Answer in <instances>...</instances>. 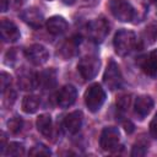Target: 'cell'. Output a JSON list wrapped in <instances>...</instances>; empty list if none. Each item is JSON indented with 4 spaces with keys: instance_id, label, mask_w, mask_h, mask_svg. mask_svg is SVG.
<instances>
[{
    "instance_id": "cell-16",
    "label": "cell",
    "mask_w": 157,
    "mask_h": 157,
    "mask_svg": "<svg viewBox=\"0 0 157 157\" xmlns=\"http://www.w3.org/2000/svg\"><path fill=\"white\" fill-rule=\"evenodd\" d=\"M142 71L151 76L156 77L157 76V49H153L148 55H145L140 63Z\"/></svg>"
},
{
    "instance_id": "cell-18",
    "label": "cell",
    "mask_w": 157,
    "mask_h": 157,
    "mask_svg": "<svg viewBox=\"0 0 157 157\" xmlns=\"http://www.w3.org/2000/svg\"><path fill=\"white\" fill-rule=\"evenodd\" d=\"M36 126H37V130L49 137L52 135V131H53V120H52V117L49 114H40L37 120H36Z\"/></svg>"
},
{
    "instance_id": "cell-33",
    "label": "cell",
    "mask_w": 157,
    "mask_h": 157,
    "mask_svg": "<svg viewBox=\"0 0 157 157\" xmlns=\"http://www.w3.org/2000/svg\"><path fill=\"white\" fill-rule=\"evenodd\" d=\"M25 2V0H16V5H22Z\"/></svg>"
},
{
    "instance_id": "cell-17",
    "label": "cell",
    "mask_w": 157,
    "mask_h": 157,
    "mask_svg": "<svg viewBox=\"0 0 157 157\" xmlns=\"http://www.w3.org/2000/svg\"><path fill=\"white\" fill-rule=\"evenodd\" d=\"M78 45H80V39L78 38L72 37V38L67 39L60 47V50H59L60 56L64 60H69V59L74 58L78 52Z\"/></svg>"
},
{
    "instance_id": "cell-27",
    "label": "cell",
    "mask_w": 157,
    "mask_h": 157,
    "mask_svg": "<svg viewBox=\"0 0 157 157\" xmlns=\"http://www.w3.org/2000/svg\"><path fill=\"white\" fill-rule=\"evenodd\" d=\"M11 81H12V77L10 76V74L2 71L1 75H0V86H1V92H2V93H4L7 88H10Z\"/></svg>"
},
{
    "instance_id": "cell-12",
    "label": "cell",
    "mask_w": 157,
    "mask_h": 157,
    "mask_svg": "<svg viewBox=\"0 0 157 157\" xmlns=\"http://www.w3.org/2000/svg\"><path fill=\"white\" fill-rule=\"evenodd\" d=\"M21 18L23 22H26L28 26L33 28H39L44 23V16L37 7H28L21 12Z\"/></svg>"
},
{
    "instance_id": "cell-21",
    "label": "cell",
    "mask_w": 157,
    "mask_h": 157,
    "mask_svg": "<svg viewBox=\"0 0 157 157\" xmlns=\"http://www.w3.org/2000/svg\"><path fill=\"white\" fill-rule=\"evenodd\" d=\"M6 155L12 157H20L25 155V146L21 142H9L6 146Z\"/></svg>"
},
{
    "instance_id": "cell-22",
    "label": "cell",
    "mask_w": 157,
    "mask_h": 157,
    "mask_svg": "<svg viewBox=\"0 0 157 157\" xmlns=\"http://www.w3.org/2000/svg\"><path fill=\"white\" fill-rule=\"evenodd\" d=\"M144 39L148 44H152V43L157 42V23H151L145 28Z\"/></svg>"
},
{
    "instance_id": "cell-11",
    "label": "cell",
    "mask_w": 157,
    "mask_h": 157,
    "mask_svg": "<svg viewBox=\"0 0 157 157\" xmlns=\"http://www.w3.org/2000/svg\"><path fill=\"white\" fill-rule=\"evenodd\" d=\"M153 104H155V102L151 96L141 94L134 102V112L140 119H144L151 113Z\"/></svg>"
},
{
    "instance_id": "cell-35",
    "label": "cell",
    "mask_w": 157,
    "mask_h": 157,
    "mask_svg": "<svg viewBox=\"0 0 157 157\" xmlns=\"http://www.w3.org/2000/svg\"><path fill=\"white\" fill-rule=\"evenodd\" d=\"M48 1H50V0H48Z\"/></svg>"
},
{
    "instance_id": "cell-5",
    "label": "cell",
    "mask_w": 157,
    "mask_h": 157,
    "mask_svg": "<svg viewBox=\"0 0 157 157\" xmlns=\"http://www.w3.org/2000/svg\"><path fill=\"white\" fill-rule=\"evenodd\" d=\"M87 33L92 42L102 43L109 34V23L105 18L98 17L92 20L87 26Z\"/></svg>"
},
{
    "instance_id": "cell-29",
    "label": "cell",
    "mask_w": 157,
    "mask_h": 157,
    "mask_svg": "<svg viewBox=\"0 0 157 157\" xmlns=\"http://www.w3.org/2000/svg\"><path fill=\"white\" fill-rule=\"evenodd\" d=\"M10 6V0H0V11L6 12Z\"/></svg>"
},
{
    "instance_id": "cell-31",
    "label": "cell",
    "mask_w": 157,
    "mask_h": 157,
    "mask_svg": "<svg viewBox=\"0 0 157 157\" xmlns=\"http://www.w3.org/2000/svg\"><path fill=\"white\" fill-rule=\"evenodd\" d=\"M5 142H6L5 132H1V147H0V152H1V153H4L5 150H6V145H5Z\"/></svg>"
},
{
    "instance_id": "cell-23",
    "label": "cell",
    "mask_w": 157,
    "mask_h": 157,
    "mask_svg": "<svg viewBox=\"0 0 157 157\" xmlns=\"http://www.w3.org/2000/svg\"><path fill=\"white\" fill-rule=\"evenodd\" d=\"M147 146L148 142L144 141L142 139H140L137 142H135V145L132 146V151H131V156L132 157H140L144 156L147 152Z\"/></svg>"
},
{
    "instance_id": "cell-24",
    "label": "cell",
    "mask_w": 157,
    "mask_h": 157,
    "mask_svg": "<svg viewBox=\"0 0 157 157\" xmlns=\"http://www.w3.org/2000/svg\"><path fill=\"white\" fill-rule=\"evenodd\" d=\"M52 151L49 147H47L43 144H37L34 145L31 151H29V156H50Z\"/></svg>"
},
{
    "instance_id": "cell-28",
    "label": "cell",
    "mask_w": 157,
    "mask_h": 157,
    "mask_svg": "<svg viewBox=\"0 0 157 157\" xmlns=\"http://www.w3.org/2000/svg\"><path fill=\"white\" fill-rule=\"evenodd\" d=\"M150 135L153 139H157V114L152 118V120L150 123Z\"/></svg>"
},
{
    "instance_id": "cell-26",
    "label": "cell",
    "mask_w": 157,
    "mask_h": 157,
    "mask_svg": "<svg viewBox=\"0 0 157 157\" xmlns=\"http://www.w3.org/2000/svg\"><path fill=\"white\" fill-rule=\"evenodd\" d=\"M117 107L120 112H126L130 107V96L129 94H123L117 99Z\"/></svg>"
},
{
    "instance_id": "cell-2",
    "label": "cell",
    "mask_w": 157,
    "mask_h": 157,
    "mask_svg": "<svg viewBox=\"0 0 157 157\" xmlns=\"http://www.w3.org/2000/svg\"><path fill=\"white\" fill-rule=\"evenodd\" d=\"M83 98L88 110H91L92 113H96L102 108L105 101V92L99 83H92L86 90Z\"/></svg>"
},
{
    "instance_id": "cell-9",
    "label": "cell",
    "mask_w": 157,
    "mask_h": 157,
    "mask_svg": "<svg viewBox=\"0 0 157 157\" xmlns=\"http://www.w3.org/2000/svg\"><path fill=\"white\" fill-rule=\"evenodd\" d=\"M0 33H1V39L7 43H13L20 39V31L18 27L10 20L2 18L0 23Z\"/></svg>"
},
{
    "instance_id": "cell-1",
    "label": "cell",
    "mask_w": 157,
    "mask_h": 157,
    "mask_svg": "<svg viewBox=\"0 0 157 157\" xmlns=\"http://www.w3.org/2000/svg\"><path fill=\"white\" fill-rule=\"evenodd\" d=\"M136 36L132 31L129 29H119L113 39V44H114V49L115 53L119 56H126L128 54H130L135 45H136Z\"/></svg>"
},
{
    "instance_id": "cell-15",
    "label": "cell",
    "mask_w": 157,
    "mask_h": 157,
    "mask_svg": "<svg viewBox=\"0 0 157 157\" xmlns=\"http://www.w3.org/2000/svg\"><path fill=\"white\" fill-rule=\"evenodd\" d=\"M36 77L37 87H42V90H52L56 83V72L54 69H48L36 74Z\"/></svg>"
},
{
    "instance_id": "cell-25",
    "label": "cell",
    "mask_w": 157,
    "mask_h": 157,
    "mask_svg": "<svg viewBox=\"0 0 157 157\" xmlns=\"http://www.w3.org/2000/svg\"><path fill=\"white\" fill-rule=\"evenodd\" d=\"M22 125H23V123L20 117H13L7 121V128L12 134L20 132L22 130Z\"/></svg>"
},
{
    "instance_id": "cell-34",
    "label": "cell",
    "mask_w": 157,
    "mask_h": 157,
    "mask_svg": "<svg viewBox=\"0 0 157 157\" xmlns=\"http://www.w3.org/2000/svg\"><path fill=\"white\" fill-rule=\"evenodd\" d=\"M151 2H157V0H150Z\"/></svg>"
},
{
    "instance_id": "cell-20",
    "label": "cell",
    "mask_w": 157,
    "mask_h": 157,
    "mask_svg": "<svg viewBox=\"0 0 157 157\" xmlns=\"http://www.w3.org/2000/svg\"><path fill=\"white\" fill-rule=\"evenodd\" d=\"M40 105V99L39 97L34 96V94H27L23 97L22 99V103H21V107H22V110L27 114H33L38 110Z\"/></svg>"
},
{
    "instance_id": "cell-6",
    "label": "cell",
    "mask_w": 157,
    "mask_h": 157,
    "mask_svg": "<svg viewBox=\"0 0 157 157\" xmlns=\"http://www.w3.org/2000/svg\"><path fill=\"white\" fill-rule=\"evenodd\" d=\"M103 82L110 91H115L121 87L123 75H121L119 65L114 60H109L107 69L104 71V75H103Z\"/></svg>"
},
{
    "instance_id": "cell-3",
    "label": "cell",
    "mask_w": 157,
    "mask_h": 157,
    "mask_svg": "<svg viewBox=\"0 0 157 157\" xmlns=\"http://www.w3.org/2000/svg\"><path fill=\"white\" fill-rule=\"evenodd\" d=\"M101 67V60L96 54H87L82 56L78 61L77 69L82 78L85 80H92L97 76Z\"/></svg>"
},
{
    "instance_id": "cell-10",
    "label": "cell",
    "mask_w": 157,
    "mask_h": 157,
    "mask_svg": "<svg viewBox=\"0 0 157 157\" xmlns=\"http://www.w3.org/2000/svg\"><path fill=\"white\" fill-rule=\"evenodd\" d=\"M77 98V90L72 85H65L60 88L58 96H56V102L61 108H69L71 107Z\"/></svg>"
},
{
    "instance_id": "cell-4",
    "label": "cell",
    "mask_w": 157,
    "mask_h": 157,
    "mask_svg": "<svg viewBox=\"0 0 157 157\" xmlns=\"http://www.w3.org/2000/svg\"><path fill=\"white\" fill-rule=\"evenodd\" d=\"M109 10L120 22H131L135 18V9L126 0H110Z\"/></svg>"
},
{
    "instance_id": "cell-32",
    "label": "cell",
    "mask_w": 157,
    "mask_h": 157,
    "mask_svg": "<svg viewBox=\"0 0 157 157\" xmlns=\"http://www.w3.org/2000/svg\"><path fill=\"white\" fill-rule=\"evenodd\" d=\"M64 4H66V5H72V4H75V1L76 0H61Z\"/></svg>"
},
{
    "instance_id": "cell-14",
    "label": "cell",
    "mask_w": 157,
    "mask_h": 157,
    "mask_svg": "<svg viewBox=\"0 0 157 157\" xmlns=\"http://www.w3.org/2000/svg\"><path fill=\"white\" fill-rule=\"evenodd\" d=\"M83 121V114L81 110H74L69 113L64 119V128L70 134H76L82 125Z\"/></svg>"
},
{
    "instance_id": "cell-7",
    "label": "cell",
    "mask_w": 157,
    "mask_h": 157,
    "mask_svg": "<svg viewBox=\"0 0 157 157\" xmlns=\"http://www.w3.org/2000/svg\"><path fill=\"white\" fill-rule=\"evenodd\" d=\"M120 141V132L115 126H107L102 130L99 137V145L103 151H113L118 147Z\"/></svg>"
},
{
    "instance_id": "cell-19",
    "label": "cell",
    "mask_w": 157,
    "mask_h": 157,
    "mask_svg": "<svg viewBox=\"0 0 157 157\" xmlns=\"http://www.w3.org/2000/svg\"><path fill=\"white\" fill-rule=\"evenodd\" d=\"M18 86L23 91H31V90L37 88V77H36V75H33L28 71L21 72L18 75Z\"/></svg>"
},
{
    "instance_id": "cell-30",
    "label": "cell",
    "mask_w": 157,
    "mask_h": 157,
    "mask_svg": "<svg viewBox=\"0 0 157 157\" xmlns=\"http://www.w3.org/2000/svg\"><path fill=\"white\" fill-rule=\"evenodd\" d=\"M124 129H125V131L126 132H132L134 131V125H132V123L130 121V120H128V121H124Z\"/></svg>"
},
{
    "instance_id": "cell-8",
    "label": "cell",
    "mask_w": 157,
    "mask_h": 157,
    "mask_svg": "<svg viewBox=\"0 0 157 157\" xmlns=\"http://www.w3.org/2000/svg\"><path fill=\"white\" fill-rule=\"evenodd\" d=\"M25 56L31 64H33L36 66H40L48 61L49 52L42 44H32V45L26 48Z\"/></svg>"
},
{
    "instance_id": "cell-13",
    "label": "cell",
    "mask_w": 157,
    "mask_h": 157,
    "mask_svg": "<svg viewBox=\"0 0 157 157\" xmlns=\"http://www.w3.org/2000/svg\"><path fill=\"white\" fill-rule=\"evenodd\" d=\"M45 26H47L48 32L54 34V36H61L69 28V23L63 16H52V17H49L45 22Z\"/></svg>"
}]
</instances>
